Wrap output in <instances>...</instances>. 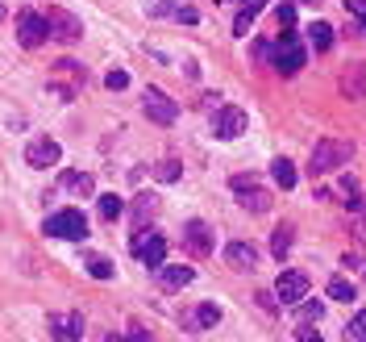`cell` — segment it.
Segmentation results:
<instances>
[{
	"instance_id": "obj_1",
	"label": "cell",
	"mask_w": 366,
	"mask_h": 342,
	"mask_svg": "<svg viewBox=\"0 0 366 342\" xmlns=\"http://www.w3.org/2000/svg\"><path fill=\"white\" fill-rule=\"evenodd\" d=\"M354 159V142H337V138H325L312 146V155H308V171L312 175H329L337 167H345Z\"/></svg>"
},
{
	"instance_id": "obj_2",
	"label": "cell",
	"mask_w": 366,
	"mask_h": 342,
	"mask_svg": "<svg viewBox=\"0 0 366 342\" xmlns=\"http://www.w3.org/2000/svg\"><path fill=\"white\" fill-rule=\"evenodd\" d=\"M229 188H233L237 205L250 209V213H271V205H275V197H271L263 184H258V175H233Z\"/></svg>"
},
{
	"instance_id": "obj_3",
	"label": "cell",
	"mask_w": 366,
	"mask_h": 342,
	"mask_svg": "<svg viewBox=\"0 0 366 342\" xmlns=\"http://www.w3.org/2000/svg\"><path fill=\"white\" fill-rule=\"evenodd\" d=\"M50 238H63V242H83L88 238V217L79 209H59V213H50L46 225H42Z\"/></svg>"
},
{
	"instance_id": "obj_4",
	"label": "cell",
	"mask_w": 366,
	"mask_h": 342,
	"mask_svg": "<svg viewBox=\"0 0 366 342\" xmlns=\"http://www.w3.org/2000/svg\"><path fill=\"white\" fill-rule=\"evenodd\" d=\"M129 251L154 271V267H159V263H167V238L159 234V230H133V242H129Z\"/></svg>"
},
{
	"instance_id": "obj_5",
	"label": "cell",
	"mask_w": 366,
	"mask_h": 342,
	"mask_svg": "<svg viewBox=\"0 0 366 342\" xmlns=\"http://www.w3.org/2000/svg\"><path fill=\"white\" fill-rule=\"evenodd\" d=\"M308 288H312L308 271L287 267V271H279V280H275V301H283V305H300V301L308 297Z\"/></svg>"
},
{
	"instance_id": "obj_6",
	"label": "cell",
	"mask_w": 366,
	"mask_h": 342,
	"mask_svg": "<svg viewBox=\"0 0 366 342\" xmlns=\"http://www.w3.org/2000/svg\"><path fill=\"white\" fill-rule=\"evenodd\" d=\"M46 17V34L55 38V42H79L83 38V21L75 17V13H67V9H50V13H42Z\"/></svg>"
},
{
	"instance_id": "obj_7",
	"label": "cell",
	"mask_w": 366,
	"mask_h": 342,
	"mask_svg": "<svg viewBox=\"0 0 366 342\" xmlns=\"http://www.w3.org/2000/svg\"><path fill=\"white\" fill-rule=\"evenodd\" d=\"M271 59H275V71H279V75H296V71L304 67L308 51L300 46V38H296V34H283V38H279V46L271 51Z\"/></svg>"
},
{
	"instance_id": "obj_8",
	"label": "cell",
	"mask_w": 366,
	"mask_h": 342,
	"mask_svg": "<svg viewBox=\"0 0 366 342\" xmlns=\"http://www.w3.org/2000/svg\"><path fill=\"white\" fill-rule=\"evenodd\" d=\"M142 113H146L154 125H175V117H179V105L171 101L167 92H159V88H146V96H142Z\"/></svg>"
},
{
	"instance_id": "obj_9",
	"label": "cell",
	"mask_w": 366,
	"mask_h": 342,
	"mask_svg": "<svg viewBox=\"0 0 366 342\" xmlns=\"http://www.w3.org/2000/svg\"><path fill=\"white\" fill-rule=\"evenodd\" d=\"M25 163L38 167V171L59 167V163H63V146H59L55 138H29V146H25Z\"/></svg>"
},
{
	"instance_id": "obj_10",
	"label": "cell",
	"mask_w": 366,
	"mask_h": 342,
	"mask_svg": "<svg viewBox=\"0 0 366 342\" xmlns=\"http://www.w3.org/2000/svg\"><path fill=\"white\" fill-rule=\"evenodd\" d=\"M46 38H50V34H46V17L34 13V9H21V13H17V42L25 46V51H38Z\"/></svg>"
},
{
	"instance_id": "obj_11",
	"label": "cell",
	"mask_w": 366,
	"mask_h": 342,
	"mask_svg": "<svg viewBox=\"0 0 366 342\" xmlns=\"http://www.w3.org/2000/svg\"><path fill=\"white\" fill-rule=\"evenodd\" d=\"M246 125H250V117H246L237 105H221V109L213 113V134H217V138H225V142L241 138V134H246Z\"/></svg>"
},
{
	"instance_id": "obj_12",
	"label": "cell",
	"mask_w": 366,
	"mask_h": 342,
	"mask_svg": "<svg viewBox=\"0 0 366 342\" xmlns=\"http://www.w3.org/2000/svg\"><path fill=\"white\" fill-rule=\"evenodd\" d=\"M183 247H187V255H196V259H204V255H213V247H217V238H213V230H208V221L192 217V221L183 225Z\"/></svg>"
},
{
	"instance_id": "obj_13",
	"label": "cell",
	"mask_w": 366,
	"mask_h": 342,
	"mask_svg": "<svg viewBox=\"0 0 366 342\" xmlns=\"http://www.w3.org/2000/svg\"><path fill=\"white\" fill-rule=\"evenodd\" d=\"M154 280H159L163 292H179V288H187L196 280V271L183 267V263H159V267H154Z\"/></svg>"
},
{
	"instance_id": "obj_14",
	"label": "cell",
	"mask_w": 366,
	"mask_h": 342,
	"mask_svg": "<svg viewBox=\"0 0 366 342\" xmlns=\"http://www.w3.org/2000/svg\"><path fill=\"white\" fill-rule=\"evenodd\" d=\"M258 259H263V251H258L254 247V242H229V247H225V263L233 267V271H254L258 267Z\"/></svg>"
},
{
	"instance_id": "obj_15",
	"label": "cell",
	"mask_w": 366,
	"mask_h": 342,
	"mask_svg": "<svg viewBox=\"0 0 366 342\" xmlns=\"http://www.w3.org/2000/svg\"><path fill=\"white\" fill-rule=\"evenodd\" d=\"M50 334H55L59 342H75L83 338V313H50Z\"/></svg>"
},
{
	"instance_id": "obj_16",
	"label": "cell",
	"mask_w": 366,
	"mask_h": 342,
	"mask_svg": "<svg viewBox=\"0 0 366 342\" xmlns=\"http://www.w3.org/2000/svg\"><path fill=\"white\" fill-rule=\"evenodd\" d=\"M341 92L350 101H366V63H350L341 75Z\"/></svg>"
},
{
	"instance_id": "obj_17",
	"label": "cell",
	"mask_w": 366,
	"mask_h": 342,
	"mask_svg": "<svg viewBox=\"0 0 366 342\" xmlns=\"http://www.w3.org/2000/svg\"><path fill=\"white\" fill-rule=\"evenodd\" d=\"M217 321H221V309H217V305H200L196 313L183 317V330H213Z\"/></svg>"
},
{
	"instance_id": "obj_18",
	"label": "cell",
	"mask_w": 366,
	"mask_h": 342,
	"mask_svg": "<svg viewBox=\"0 0 366 342\" xmlns=\"http://www.w3.org/2000/svg\"><path fill=\"white\" fill-rule=\"evenodd\" d=\"M63 188H71V192H79V197H92L96 192V180L88 175V171H63V180H59Z\"/></svg>"
},
{
	"instance_id": "obj_19",
	"label": "cell",
	"mask_w": 366,
	"mask_h": 342,
	"mask_svg": "<svg viewBox=\"0 0 366 342\" xmlns=\"http://www.w3.org/2000/svg\"><path fill=\"white\" fill-rule=\"evenodd\" d=\"M308 42H312V51H329L333 46V25L329 21H312L308 25Z\"/></svg>"
},
{
	"instance_id": "obj_20",
	"label": "cell",
	"mask_w": 366,
	"mask_h": 342,
	"mask_svg": "<svg viewBox=\"0 0 366 342\" xmlns=\"http://www.w3.org/2000/svg\"><path fill=\"white\" fill-rule=\"evenodd\" d=\"M154 213H159V197H138L133 201V230H142Z\"/></svg>"
},
{
	"instance_id": "obj_21",
	"label": "cell",
	"mask_w": 366,
	"mask_h": 342,
	"mask_svg": "<svg viewBox=\"0 0 366 342\" xmlns=\"http://www.w3.org/2000/svg\"><path fill=\"white\" fill-rule=\"evenodd\" d=\"M271 175H275V184L287 192V188H296V163L291 159H275L271 163Z\"/></svg>"
},
{
	"instance_id": "obj_22",
	"label": "cell",
	"mask_w": 366,
	"mask_h": 342,
	"mask_svg": "<svg viewBox=\"0 0 366 342\" xmlns=\"http://www.w3.org/2000/svg\"><path fill=\"white\" fill-rule=\"evenodd\" d=\"M96 209H100V217H104V221H117V217L125 213V201L117 197V192H104V197H100V205H96Z\"/></svg>"
},
{
	"instance_id": "obj_23",
	"label": "cell",
	"mask_w": 366,
	"mask_h": 342,
	"mask_svg": "<svg viewBox=\"0 0 366 342\" xmlns=\"http://www.w3.org/2000/svg\"><path fill=\"white\" fill-rule=\"evenodd\" d=\"M325 292H329V301H345V305H350V301H354V297H358V288H354V284H350V280H341V276H333V280H329V288H325Z\"/></svg>"
},
{
	"instance_id": "obj_24",
	"label": "cell",
	"mask_w": 366,
	"mask_h": 342,
	"mask_svg": "<svg viewBox=\"0 0 366 342\" xmlns=\"http://www.w3.org/2000/svg\"><path fill=\"white\" fill-rule=\"evenodd\" d=\"M291 234H296V230H291V225H279V230H275V234H271V251H275V259H283V255H287V251H291V242H296V238H291Z\"/></svg>"
},
{
	"instance_id": "obj_25",
	"label": "cell",
	"mask_w": 366,
	"mask_h": 342,
	"mask_svg": "<svg viewBox=\"0 0 366 342\" xmlns=\"http://www.w3.org/2000/svg\"><path fill=\"white\" fill-rule=\"evenodd\" d=\"M83 267H88V276H92V280H113V263L104 259V255H88V259H83Z\"/></svg>"
},
{
	"instance_id": "obj_26",
	"label": "cell",
	"mask_w": 366,
	"mask_h": 342,
	"mask_svg": "<svg viewBox=\"0 0 366 342\" xmlns=\"http://www.w3.org/2000/svg\"><path fill=\"white\" fill-rule=\"evenodd\" d=\"M345 342H366V309L350 317V326H345Z\"/></svg>"
},
{
	"instance_id": "obj_27",
	"label": "cell",
	"mask_w": 366,
	"mask_h": 342,
	"mask_svg": "<svg viewBox=\"0 0 366 342\" xmlns=\"http://www.w3.org/2000/svg\"><path fill=\"white\" fill-rule=\"evenodd\" d=\"M300 317H304V321H317V326H321V317H325V305H321V301H308V297H304V301H300Z\"/></svg>"
},
{
	"instance_id": "obj_28",
	"label": "cell",
	"mask_w": 366,
	"mask_h": 342,
	"mask_svg": "<svg viewBox=\"0 0 366 342\" xmlns=\"http://www.w3.org/2000/svg\"><path fill=\"white\" fill-rule=\"evenodd\" d=\"M154 180H163V184H175V180H179V163H175V159H163L159 167H154Z\"/></svg>"
},
{
	"instance_id": "obj_29",
	"label": "cell",
	"mask_w": 366,
	"mask_h": 342,
	"mask_svg": "<svg viewBox=\"0 0 366 342\" xmlns=\"http://www.w3.org/2000/svg\"><path fill=\"white\" fill-rule=\"evenodd\" d=\"M296 342H325V338L317 334V321H300L296 326Z\"/></svg>"
},
{
	"instance_id": "obj_30",
	"label": "cell",
	"mask_w": 366,
	"mask_h": 342,
	"mask_svg": "<svg viewBox=\"0 0 366 342\" xmlns=\"http://www.w3.org/2000/svg\"><path fill=\"white\" fill-rule=\"evenodd\" d=\"M275 17H279L283 29H291V25H296V0H283V5L275 9Z\"/></svg>"
},
{
	"instance_id": "obj_31",
	"label": "cell",
	"mask_w": 366,
	"mask_h": 342,
	"mask_svg": "<svg viewBox=\"0 0 366 342\" xmlns=\"http://www.w3.org/2000/svg\"><path fill=\"white\" fill-rule=\"evenodd\" d=\"M104 84H109L113 92H121V88H129V75L125 71H109V75H104Z\"/></svg>"
},
{
	"instance_id": "obj_32",
	"label": "cell",
	"mask_w": 366,
	"mask_h": 342,
	"mask_svg": "<svg viewBox=\"0 0 366 342\" xmlns=\"http://www.w3.org/2000/svg\"><path fill=\"white\" fill-rule=\"evenodd\" d=\"M345 13H354V17L366 25V0H345Z\"/></svg>"
},
{
	"instance_id": "obj_33",
	"label": "cell",
	"mask_w": 366,
	"mask_h": 342,
	"mask_svg": "<svg viewBox=\"0 0 366 342\" xmlns=\"http://www.w3.org/2000/svg\"><path fill=\"white\" fill-rule=\"evenodd\" d=\"M258 305H263L267 313H275V309H279V301H275V292H258Z\"/></svg>"
},
{
	"instance_id": "obj_34",
	"label": "cell",
	"mask_w": 366,
	"mask_h": 342,
	"mask_svg": "<svg viewBox=\"0 0 366 342\" xmlns=\"http://www.w3.org/2000/svg\"><path fill=\"white\" fill-rule=\"evenodd\" d=\"M250 25H254V13H246V9H241V13H237V25H233V29H237V34H250Z\"/></svg>"
},
{
	"instance_id": "obj_35",
	"label": "cell",
	"mask_w": 366,
	"mask_h": 342,
	"mask_svg": "<svg viewBox=\"0 0 366 342\" xmlns=\"http://www.w3.org/2000/svg\"><path fill=\"white\" fill-rule=\"evenodd\" d=\"M237 5H241L246 13H254V17H258V9H263V5H267V0H237Z\"/></svg>"
},
{
	"instance_id": "obj_36",
	"label": "cell",
	"mask_w": 366,
	"mask_h": 342,
	"mask_svg": "<svg viewBox=\"0 0 366 342\" xmlns=\"http://www.w3.org/2000/svg\"><path fill=\"white\" fill-rule=\"evenodd\" d=\"M129 342H154V338H150L146 330H138V326H133V330H129Z\"/></svg>"
},
{
	"instance_id": "obj_37",
	"label": "cell",
	"mask_w": 366,
	"mask_h": 342,
	"mask_svg": "<svg viewBox=\"0 0 366 342\" xmlns=\"http://www.w3.org/2000/svg\"><path fill=\"white\" fill-rule=\"evenodd\" d=\"M300 5H321V0H300Z\"/></svg>"
},
{
	"instance_id": "obj_38",
	"label": "cell",
	"mask_w": 366,
	"mask_h": 342,
	"mask_svg": "<svg viewBox=\"0 0 366 342\" xmlns=\"http://www.w3.org/2000/svg\"><path fill=\"white\" fill-rule=\"evenodd\" d=\"M0 17H5V5H0Z\"/></svg>"
}]
</instances>
